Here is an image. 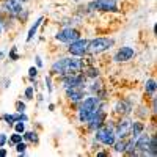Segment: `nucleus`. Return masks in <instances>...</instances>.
<instances>
[{"label":"nucleus","mask_w":157,"mask_h":157,"mask_svg":"<svg viewBox=\"0 0 157 157\" xmlns=\"http://www.w3.org/2000/svg\"><path fill=\"white\" fill-rule=\"evenodd\" d=\"M85 66V60L80 57H60L57 58L50 66V75H57V77H63V75H72V74H78L82 72Z\"/></svg>","instance_id":"nucleus-1"},{"label":"nucleus","mask_w":157,"mask_h":157,"mask_svg":"<svg viewBox=\"0 0 157 157\" xmlns=\"http://www.w3.org/2000/svg\"><path fill=\"white\" fill-rule=\"evenodd\" d=\"M2 11L22 24L29 17V11L24 8V3L21 0H2Z\"/></svg>","instance_id":"nucleus-2"},{"label":"nucleus","mask_w":157,"mask_h":157,"mask_svg":"<svg viewBox=\"0 0 157 157\" xmlns=\"http://www.w3.org/2000/svg\"><path fill=\"white\" fill-rule=\"evenodd\" d=\"M115 123V121H113ZM93 138L96 141H99V145L102 146H107L110 148L115 140H116V135H115V130H113V124H110V120L107 118V121L104 123L99 129H96L93 132Z\"/></svg>","instance_id":"nucleus-3"},{"label":"nucleus","mask_w":157,"mask_h":157,"mask_svg":"<svg viewBox=\"0 0 157 157\" xmlns=\"http://www.w3.org/2000/svg\"><path fill=\"white\" fill-rule=\"evenodd\" d=\"M116 41L110 36H98L88 41V55H101L104 52L115 47Z\"/></svg>","instance_id":"nucleus-4"},{"label":"nucleus","mask_w":157,"mask_h":157,"mask_svg":"<svg viewBox=\"0 0 157 157\" xmlns=\"http://www.w3.org/2000/svg\"><path fill=\"white\" fill-rule=\"evenodd\" d=\"M107 118H109V110H107V102L105 101H102L101 102V105L98 109V112L91 116V120L85 124L86 129L90 130V132H94L96 129H99L104 123L107 121Z\"/></svg>","instance_id":"nucleus-5"},{"label":"nucleus","mask_w":157,"mask_h":157,"mask_svg":"<svg viewBox=\"0 0 157 157\" xmlns=\"http://www.w3.org/2000/svg\"><path fill=\"white\" fill-rule=\"evenodd\" d=\"M88 8L91 11H99V13H113V14H118V13H121L120 6H118L116 2L113 0H90V3H86Z\"/></svg>","instance_id":"nucleus-6"},{"label":"nucleus","mask_w":157,"mask_h":157,"mask_svg":"<svg viewBox=\"0 0 157 157\" xmlns=\"http://www.w3.org/2000/svg\"><path fill=\"white\" fill-rule=\"evenodd\" d=\"M80 36H82V33H80L78 29H75V27H63L55 33L54 39L57 43H61V44H69V43L75 41V39H78Z\"/></svg>","instance_id":"nucleus-7"},{"label":"nucleus","mask_w":157,"mask_h":157,"mask_svg":"<svg viewBox=\"0 0 157 157\" xmlns=\"http://www.w3.org/2000/svg\"><path fill=\"white\" fill-rule=\"evenodd\" d=\"M130 126H132V118L130 116H120L115 124H113V130H115V135L116 138H129L130 137Z\"/></svg>","instance_id":"nucleus-8"},{"label":"nucleus","mask_w":157,"mask_h":157,"mask_svg":"<svg viewBox=\"0 0 157 157\" xmlns=\"http://www.w3.org/2000/svg\"><path fill=\"white\" fill-rule=\"evenodd\" d=\"M88 41L90 39L86 38H78L75 41L69 43L68 44V54L72 55V57H80V58H85L88 55Z\"/></svg>","instance_id":"nucleus-9"},{"label":"nucleus","mask_w":157,"mask_h":157,"mask_svg":"<svg viewBox=\"0 0 157 157\" xmlns=\"http://www.w3.org/2000/svg\"><path fill=\"white\" fill-rule=\"evenodd\" d=\"M60 82H61V86L63 90L64 88H72V86H80V88H86L88 85V78L82 74H72V75H63V77H58Z\"/></svg>","instance_id":"nucleus-10"},{"label":"nucleus","mask_w":157,"mask_h":157,"mask_svg":"<svg viewBox=\"0 0 157 157\" xmlns=\"http://www.w3.org/2000/svg\"><path fill=\"white\" fill-rule=\"evenodd\" d=\"M101 99L98 98V96H93V94H86L82 101H78L77 104H74V107H75V112H78V110H83V112H94V110H98L99 109V105H101Z\"/></svg>","instance_id":"nucleus-11"},{"label":"nucleus","mask_w":157,"mask_h":157,"mask_svg":"<svg viewBox=\"0 0 157 157\" xmlns=\"http://www.w3.org/2000/svg\"><path fill=\"white\" fill-rule=\"evenodd\" d=\"M137 55V50L132 47V46H123V47H120L115 54H113V57H112V60L115 61V63H129V61H132L134 60V57Z\"/></svg>","instance_id":"nucleus-12"},{"label":"nucleus","mask_w":157,"mask_h":157,"mask_svg":"<svg viewBox=\"0 0 157 157\" xmlns=\"http://www.w3.org/2000/svg\"><path fill=\"white\" fill-rule=\"evenodd\" d=\"M86 93L93 94V96H98L101 101H107V96H109L105 86H104V82L101 80V77L93 78V80H91V83L86 85Z\"/></svg>","instance_id":"nucleus-13"},{"label":"nucleus","mask_w":157,"mask_h":157,"mask_svg":"<svg viewBox=\"0 0 157 157\" xmlns=\"http://www.w3.org/2000/svg\"><path fill=\"white\" fill-rule=\"evenodd\" d=\"M132 112H134V102L129 98L118 99L113 105V113L118 116H130Z\"/></svg>","instance_id":"nucleus-14"},{"label":"nucleus","mask_w":157,"mask_h":157,"mask_svg":"<svg viewBox=\"0 0 157 157\" xmlns=\"http://www.w3.org/2000/svg\"><path fill=\"white\" fill-rule=\"evenodd\" d=\"M149 138H151V134H148V132H141V134L134 140L135 155H146L148 145H149Z\"/></svg>","instance_id":"nucleus-15"},{"label":"nucleus","mask_w":157,"mask_h":157,"mask_svg":"<svg viewBox=\"0 0 157 157\" xmlns=\"http://www.w3.org/2000/svg\"><path fill=\"white\" fill-rule=\"evenodd\" d=\"M64 96H66V99L74 105V104H77L78 101H82L86 96V88H80V86L64 88Z\"/></svg>","instance_id":"nucleus-16"},{"label":"nucleus","mask_w":157,"mask_h":157,"mask_svg":"<svg viewBox=\"0 0 157 157\" xmlns=\"http://www.w3.org/2000/svg\"><path fill=\"white\" fill-rule=\"evenodd\" d=\"M82 74L88 78V80H93V78H96V77H101V71H99L98 66H94V63L85 64L83 69H82Z\"/></svg>","instance_id":"nucleus-17"},{"label":"nucleus","mask_w":157,"mask_h":157,"mask_svg":"<svg viewBox=\"0 0 157 157\" xmlns=\"http://www.w3.org/2000/svg\"><path fill=\"white\" fill-rule=\"evenodd\" d=\"M146 130V124L143 123L141 120H132V126H130V137L137 138L141 132Z\"/></svg>","instance_id":"nucleus-18"},{"label":"nucleus","mask_w":157,"mask_h":157,"mask_svg":"<svg viewBox=\"0 0 157 157\" xmlns=\"http://www.w3.org/2000/svg\"><path fill=\"white\" fill-rule=\"evenodd\" d=\"M43 22H44V16H39V17H38V19H36V21L32 24V27H30V30H29V33H27V38H25V41H27V43H30L32 39L36 36V33H38V29L43 25Z\"/></svg>","instance_id":"nucleus-19"},{"label":"nucleus","mask_w":157,"mask_h":157,"mask_svg":"<svg viewBox=\"0 0 157 157\" xmlns=\"http://www.w3.org/2000/svg\"><path fill=\"white\" fill-rule=\"evenodd\" d=\"M126 146H127V138H123V140L116 138V140H115V143H113V145H112L110 148L113 149V152H115V154H124Z\"/></svg>","instance_id":"nucleus-20"},{"label":"nucleus","mask_w":157,"mask_h":157,"mask_svg":"<svg viewBox=\"0 0 157 157\" xmlns=\"http://www.w3.org/2000/svg\"><path fill=\"white\" fill-rule=\"evenodd\" d=\"M146 155H148V157H155V155H157V137H155V134H151Z\"/></svg>","instance_id":"nucleus-21"},{"label":"nucleus","mask_w":157,"mask_h":157,"mask_svg":"<svg viewBox=\"0 0 157 157\" xmlns=\"http://www.w3.org/2000/svg\"><path fill=\"white\" fill-rule=\"evenodd\" d=\"M22 138H24V141L33 143V145H38V143H39L38 132H35V130H25V132L22 134Z\"/></svg>","instance_id":"nucleus-22"},{"label":"nucleus","mask_w":157,"mask_h":157,"mask_svg":"<svg viewBox=\"0 0 157 157\" xmlns=\"http://www.w3.org/2000/svg\"><path fill=\"white\" fill-rule=\"evenodd\" d=\"M155 90H157V82H155V78H148V80L145 82V91H146V94L148 96H154L155 94Z\"/></svg>","instance_id":"nucleus-23"},{"label":"nucleus","mask_w":157,"mask_h":157,"mask_svg":"<svg viewBox=\"0 0 157 157\" xmlns=\"http://www.w3.org/2000/svg\"><path fill=\"white\" fill-rule=\"evenodd\" d=\"M24 138H22V134H17V132H13L10 137H8V141H6V145H10V146H14V145H17L19 141H22Z\"/></svg>","instance_id":"nucleus-24"},{"label":"nucleus","mask_w":157,"mask_h":157,"mask_svg":"<svg viewBox=\"0 0 157 157\" xmlns=\"http://www.w3.org/2000/svg\"><path fill=\"white\" fill-rule=\"evenodd\" d=\"M38 68L36 66H30L29 68V80L33 83V86H35V90H36V77H38Z\"/></svg>","instance_id":"nucleus-25"},{"label":"nucleus","mask_w":157,"mask_h":157,"mask_svg":"<svg viewBox=\"0 0 157 157\" xmlns=\"http://www.w3.org/2000/svg\"><path fill=\"white\" fill-rule=\"evenodd\" d=\"M14 148H16V152H17V154L25 155V152H27V148H29V143L22 140V141L17 143V145H14Z\"/></svg>","instance_id":"nucleus-26"},{"label":"nucleus","mask_w":157,"mask_h":157,"mask_svg":"<svg viewBox=\"0 0 157 157\" xmlns=\"http://www.w3.org/2000/svg\"><path fill=\"white\" fill-rule=\"evenodd\" d=\"M24 98L27 99V101L35 99V86H33V85H29L27 88H25V91H24Z\"/></svg>","instance_id":"nucleus-27"},{"label":"nucleus","mask_w":157,"mask_h":157,"mask_svg":"<svg viewBox=\"0 0 157 157\" xmlns=\"http://www.w3.org/2000/svg\"><path fill=\"white\" fill-rule=\"evenodd\" d=\"M8 58H10V61H17V60L21 58V55L17 54V47H16V46H13V47L10 49V52H8Z\"/></svg>","instance_id":"nucleus-28"},{"label":"nucleus","mask_w":157,"mask_h":157,"mask_svg":"<svg viewBox=\"0 0 157 157\" xmlns=\"http://www.w3.org/2000/svg\"><path fill=\"white\" fill-rule=\"evenodd\" d=\"M13 127H14V132H17V134L25 132V123L24 121H16L14 124H13Z\"/></svg>","instance_id":"nucleus-29"},{"label":"nucleus","mask_w":157,"mask_h":157,"mask_svg":"<svg viewBox=\"0 0 157 157\" xmlns=\"http://www.w3.org/2000/svg\"><path fill=\"white\" fill-rule=\"evenodd\" d=\"M44 83H46V88H47V93L50 94L52 91H54V85H52V75H50V74H49V75H46Z\"/></svg>","instance_id":"nucleus-30"},{"label":"nucleus","mask_w":157,"mask_h":157,"mask_svg":"<svg viewBox=\"0 0 157 157\" xmlns=\"http://www.w3.org/2000/svg\"><path fill=\"white\" fill-rule=\"evenodd\" d=\"M14 109H16V112L22 113V112L27 110V105H25V102H22V101H16V104H14Z\"/></svg>","instance_id":"nucleus-31"},{"label":"nucleus","mask_w":157,"mask_h":157,"mask_svg":"<svg viewBox=\"0 0 157 157\" xmlns=\"http://www.w3.org/2000/svg\"><path fill=\"white\" fill-rule=\"evenodd\" d=\"M6 141H8V135H6V134H0V148L5 146Z\"/></svg>","instance_id":"nucleus-32"},{"label":"nucleus","mask_w":157,"mask_h":157,"mask_svg":"<svg viewBox=\"0 0 157 157\" xmlns=\"http://www.w3.org/2000/svg\"><path fill=\"white\" fill-rule=\"evenodd\" d=\"M96 155H98V157H109L110 152H107V151H99V149H98V151H96Z\"/></svg>","instance_id":"nucleus-33"},{"label":"nucleus","mask_w":157,"mask_h":157,"mask_svg":"<svg viewBox=\"0 0 157 157\" xmlns=\"http://www.w3.org/2000/svg\"><path fill=\"white\" fill-rule=\"evenodd\" d=\"M35 60H36V68H38V69H39V68H43V60H41V57L36 55Z\"/></svg>","instance_id":"nucleus-34"},{"label":"nucleus","mask_w":157,"mask_h":157,"mask_svg":"<svg viewBox=\"0 0 157 157\" xmlns=\"http://www.w3.org/2000/svg\"><path fill=\"white\" fill-rule=\"evenodd\" d=\"M6 155H8V151L2 146V148H0V157H6Z\"/></svg>","instance_id":"nucleus-35"},{"label":"nucleus","mask_w":157,"mask_h":157,"mask_svg":"<svg viewBox=\"0 0 157 157\" xmlns=\"http://www.w3.org/2000/svg\"><path fill=\"white\" fill-rule=\"evenodd\" d=\"M47 109H49V112H54V110H55V104H49Z\"/></svg>","instance_id":"nucleus-36"},{"label":"nucleus","mask_w":157,"mask_h":157,"mask_svg":"<svg viewBox=\"0 0 157 157\" xmlns=\"http://www.w3.org/2000/svg\"><path fill=\"white\" fill-rule=\"evenodd\" d=\"M2 32H3V27H2V24H0V35H2Z\"/></svg>","instance_id":"nucleus-37"},{"label":"nucleus","mask_w":157,"mask_h":157,"mask_svg":"<svg viewBox=\"0 0 157 157\" xmlns=\"http://www.w3.org/2000/svg\"><path fill=\"white\" fill-rule=\"evenodd\" d=\"M3 57V52H0V58H2Z\"/></svg>","instance_id":"nucleus-38"},{"label":"nucleus","mask_w":157,"mask_h":157,"mask_svg":"<svg viewBox=\"0 0 157 157\" xmlns=\"http://www.w3.org/2000/svg\"><path fill=\"white\" fill-rule=\"evenodd\" d=\"M113 2H116V3H118V2H121V0H113Z\"/></svg>","instance_id":"nucleus-39"}]
</instances>
